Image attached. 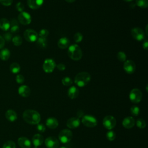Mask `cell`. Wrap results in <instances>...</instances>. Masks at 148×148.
Here are the masks:
<instances>
[{
  "label": "cell",
  "instance_id": "cell-43",
  "mask_svg": "<svg viewBox=\"0 0 148 148\" xmlns=\"http://www.w3.org/2000/svg\"><path fill=\"white\" fill-rule=\"evenodd\" d=\"M13 2V0H0V3L4 6H10Z\"/></svg>",
  "mask_w": 148,
  "mask_h": 148
},
{
  "label": "cell",
  "instance_id": "cell-37",
  "mask_svg": "<svg viewBox=\"0 0 148 148\" xmlns=\"http://www.w3.org/2000/svg\"><path fill=\"white\" fill-rule=\"evenodd\" d=\"M49 34V32L47 29H42L39 33V37L40 38H47Z\"/></svg>",
  "mask_w": 148,
  "mask_h": 148
},
{
  "label": "cell",
  "instance_id": "cell-27",
  "mask_svg": "<svg viewBox=\"0 0 148 148\" xmlns=\"http://www.w3.org/2000/svg\"><path fill=\"white\" fill-rule=\"evenodd\" d=\"M36 42L37 46L40 49H45L47 46V40L46 38L38 37Z\"/></svg>",
  "mask_w": 148,
  "mask_h": 148
},
{
  "label": "cell",
  "instance_id": "cell-39",
  "mask_svg": "<svg viewBox=\"0 0 148 148\" xmlns=\"http://www.w3.org/2000/svg\"><path fill=\"white\" fill-rule=\"evenodd\" d=\"M24 77L22 75H17L16 77V81L18 84H22L24 82Z\"/></svg>",
  "mask_w": 148,
  "mask_h": 148
},
{
  "label": "cell",
  "instance_id": "cell-8",
  "mask_svg": "<svg viewBox=\"0 0 148 148\" xmlns=\"http://www.w3.org/2000/svg\"><path fill=\"white\" fill-rule=\"evenodd\" d=\"M24 37L27 41L29 42H34L38 39V34L34 29H27L24 32Z\"/></svg>",
  "mask_w": 148,
  "mask_h": 148
},
{
  "label": "cell",
  "instance_id": "cell-25",
  "mask_svg": "<svg viewBox=\"0 0 148 148\" xmlns=\"http://www.w3.org/2000/svg\"><path fill=\"white\" fill-rule=\"evenodd\" d=\"M10 23V32L14 34L18 32L19 31L20 28H19L18 23L17 21L14 18H12Z\"/></svg>",
  "mask_w": 148,
  "mask_h": 148
},
{
  "label": "cell",
  "instance_id": "cell-5",
  "mask_svg": "<svg viewBox=\"0 0 148 148\" xmlns=\"http://www.w3.org/2000/svg\"><path fill=\"white\" fill-rule=\"evenodd\" d=\"M129 98L132 103H138L142 100V93L139 89L134 88L130 92Z\"/></svg>",
  "mask_w": 148,
  "mask_h": 148
},
{
  "label": "cell",
  "instance_id": "cell-50",
  "mask_svg": "<svg viewBox=\"0 0 148 148\" xmlns=\"http://www.w3.org/2000/svg\"><path fill=\"white\" fill-rule=\"evenodd\" d=\"M60 148H68L67 147H65V146H62V147H60Z\"/></svg>",
  "mask_w": 148,
  "mask_h": 148
},
{
  "label": "cell",
  "instance_id": "cell-6",
  "mask_svg": "<svg viewBox=\"0 0 148 148\" xmlns=\"http://www.w3.org/2000/svg\"><path fill=\"white\" fill-rule=\"evenodd\" d=\"M82 123L86 127L93 128L97 125V120L96 118L91 115H84L82 117Z\"/></svg>",
  "mask_w": 148,
  "mask_h": 148
},
{
  "label": "cell",
  "instance_id": "cell-30",
  "mask_svg": "<svg viewBox=\"0 0 148 148\" xmlns=\"http://www.w3.org/2000/svg\"><path fill=\"white\" fill-rule=\"evenodd\" d=\"M12 42H13V45L14 46H20L22 44V42H23V40H22L21 37L18 36V35H16V36H14L13 38H12Z\"/></svg>",
  "mask_w": 148,
  "mask_h": 148
},
{
  "label": "cell",
  "instance_id": "cell-9",
  "mask_svg": "<svg viewBox=\"0 0 148 148\" xmlns=\"http://www.w3.org/2000/svg\"><path fill=\"white\" fill-rule=\"evenodd\" d=\"M55 61L51 58L46 59L43 64V69L46 73H51L56 68Z\"/></svg>",
  "mask_w": 148,
  "mask_h": 148
},
{
  "label": "cell",
  "instance_id": "cell-34",
  "mask_svg": "<svg viewBox=\"0 0 148 148\" xmlns=\"http://www.w3.org/2000/svg\"><path fill=\"white\" fill-rule=\"evenodd\" d=\"M2 148H16V144L13 141L8 140L3 144Z\"/></svg>",
  "mask_w": 148,
  "mask_h": 148
},
{
  "label": "cell",
  "instance_id": "cell-17",
  "mask_svg": "<svg viewBox=\"0 0 148 148\" xmlns=\"http://www.w3.org/2000/svg\"><path fill=\"white\" fill-rule=\"evenodd\" d=\"M18 92L23 97H28L31 94V90L29 87L26 85H22L19 87Z\"/></svg>",
  "mask_w": 148,
  "mask_h": 148
},
{
  "label": "cell",
  "instance_id": "cell-10",
  "mask_svg": "<svg viewBox=\"0 0 148 148\" xmlns=\"http://www.w3.org/2000/svg\"><path fill=\"white\" fill-rule=\"evenodd\" d=\"M131 35L134 39L138 41H141L145 38V32L139 27H135L131 29Z\"/></svg>",
  "mask_w": 148,
  "mask_h": 148
},
{
  "label": "cell",
  "instance_id": "cell-28",
  "mask_svg": "<svg viewBox=\"0 0 148 148\" xmlns=\"http://www.w3.org/2000/svg\"><path fill=\"white\" fill-rule=\"evenodd\" d=\"M10 71L13 73H18L20 71V66L17 62L12 63L10 66Z\"/></svg>",
  "mask_w": 148,
  "mask_h": 148
},
{
  "label": "cell",
  "instance_id": "cell-40",
  "mask_svg": "<svg viewBox=\"0 0 148 148\" xmlns=\"http://www.w3.org/2000/svg\"><path fill=\"white\" fill-rule=\"evenodd\" d=\"M16 9L20 12H23L24 10V6L23 5V3L21 2H18L16 5Z\"/></svg>",
  "mask_w": 148,
  "mask_h": 148
},
{
  "label": "cell",
  "instance_id": "cell-29",
  "mask_svg": "<svg viewBox=\"0 0 148 148\" xmlns=\"http://www.w3.org/2000/svg\"><path fill=\"white\" fill-rule=\"evenodd\" d=\"M135 4L140 8H147L148 6V0H136Z\"/></svg>",
  "mask_w": 148,
  "mask_h": 148
},
{
  "label": "cell",
  "instance_id": "cell-12",
  "mask_svg": "<svg viewBox=\"0 0 148 148\" xmlns=\"http://www.w3.org/2000/svg\"><path fill=\"white\" fill-rule=\"evenodd\" d=\"M45 146L47 148H58L60 145L59 140L54 136H49L45 140Z\"/></svg>",
  "mask_w": 148,
  "mask_h": 148
},
{
  "label": "cell",
  "instance_id": "cell-36",
  "mask_svg": "<svg viewBox=\"0 0 148 148\" xmlns=\"http://www.w3.org/2000/svg\"><path fill=\"white\" fill-rule=\"evenodd\" d=\"M136 126L140 129L145 128L146 127L145 121L142 119H138L136 121Z\"/></svg>",
  "mask_w": 148,
  "mask_h": 148
},
{
  "label": "cell",
  "instance_id": "cell-2",
  "mask_svg": "<svg viewBox=\"0 0 148 148\" xmlns=\"http://www.w3.org/2000/svg\"><path fill=\"white\" fill-rule=\"evenodd\" d=\"M68 55L70 58L75 61L80 60L83 56L82 50L76 44H73L68 47Z\"/></svg>",
  "mask_w": 148,
  "mask_h": 148
},
{
  "label": "cell",
  "instance_id": "cell-1",
  "mask_svg": "<svg viewBox=\"0 0 148 148\" xmlns=\"http://www.w3.org/2000/svg\"><path fill=\"white\" fill-rule=\"evenodd\" d=\"M24 120L29 124H38L40 121V115L36 110L28 109L25 110L23 113Z\"/></svg>",
  "mask_w": 148,
  "mask_h": 148
},
{
  "label": "cell",
  "instance_id": "cell-26",
  "mask_svg": "<svg viewBox=\"0 0 148 148\" xmlns=\"http://www.w3.org/2000/svg\"><path fill=\"white\" fill-rule=\"evenodd\" d=\"M10 56V52L8 49H3L0 51V58L3 61L8 60Z\"/></svg>",
  "mask_w": 148,
  "mask_h": 148
},
{
  "label": "cell",
  "instance_id": "cell-22",
  "mask_svg": "<svg viewBox=\"0 0 148 148\" xmlns=\"http://www.w3.org/2000/svg\"><path fill=\"white\" fill-rule=\"evenodd\" d=\"M32 140L35 147H38L42 145L43 142V137L40 134H35L33 136Z\"/></svg>",
  "mask_w": 148,
  "mask_h": 148
},
{
  "label": "cell",
  "instance_id": "cell-23",
  "mask_svg": "<svg viewBox=\"0 0 148 148\" xmlns=\"http://www.w3.org/2000/svg\"><path fill=\"white\" fill-rule=\"evenodd\" d=\"M79 91L75 86L71 87L68 90V96L71 99H75L79 95Z\"/></svg>",
  "mask_w": 148,
  "mask_h": 148
},
{
  "label": "cell",
  "instance_id": "cell-7",
  "mask_svg": "<svg viewBox=\"0 0 148 148\" xmlns=\"http://www.w3.org/2000/svg\"><path fill=\"white\" fill-rule=\"evenodd\" d=\"M102 123L105 128L110 130L116 126V120L113 116L110 115H108L103 118Z\"/></svg>",
  "mask_w": 148,
  "mask_h": 148
},
{
  "label": "cell",
  "instance_id": "cell-24",
  "mask_svg": "<svg viewBox=\"0 0 148 148\" xmlns=\"http://www.w3.org/2000/svg\"><path fill=\"white\" fill-rule=\"evenodd\" d=\"M10 21L5 18L0 19V28L5 31H6L10 29Z\"/></svg>",
  "mask_w": 148,
  "mask_h": 148
},
{
  "label": "cell",
  "instance_id": "cell-46",
  "mask_svg": "<svg viewBox=\"0 0 148 148\" xmlns=\"http://www.w3.org/2000/svg\"><path fill=\"white\" fill-rule=\"evenodd\" d=\"M142 47L145 50H147V47H148V41L147 39H146L143 43V45H142Z\"/></svg>",
  "mask_w": 148,
  "mask_h": 148
},
{
  "label": "cell",
  "instance_id": "cell-20",
  "mask_svg": "<svg viewBox=\"0 0 148 148\" xmlns=\"http://www.w3.org/2000/svg\"><path fill=\"white\" fill-rule=\"evenodd\" d=\"M5 117L8 120L11 122L16 121L17 119V114L16 112L12 109H9L6 112Z\"/></svg>",
  "mask_w": 148,
  "mask_h": 148
},
{
  "label": "cell",
  "instance_id": "cell-19",
  "mask_svg": "<svg viewBox=\"0 0 148 148\" xmlns=\"http://www.w3.org/2000/svg\"><path fill=\"white\" fill-rule=\"evenodd\" d=\"M46 126L51 129H54L58 125V121L54 117H49L46 121Z\"/></svg>",
  "mask_w": 148,
  "mask_h": 148
},
{
  "label": "cell",
  "instance_id": "cell-38",
  "mask_svg": "<svg viewBox=\"0 0 148 148\" xmlns=\"http://www.w3.org/2000/svg\"><path fill=\"white\" fill-rule=\"evenodd\" d=\"M73 39H74V40L75 42L79 43L83 39V35L80 32H77L74 35Z\"/></svg>",
  "mask_w": 148,
  "mask_h": 148
},
{
  "label": "cell",
  "instance_id": "cell-14",
  "mask_svg": "<svg viewBox=\"0 0 148 148\" xmlns=\"http://www.w3.org/2000/svg\"><path fill=\"white\" fill-rule=\"evenodd\" d=\"M135 123V119L131 116H128L124 118L122 122L123 126L127 129H130L132 128L134 126Z\"/></svg>",
  "mask_w": 148,
  "mask_h": 148
},
{
  "label": "cell",
  "instance_id": "cell-33",
  "mask_svg": "<svg viewBox=\"0 0 148 148\" xmlns=\"http://www.w3.org/2000/svg\"><path fill=\"white\" fill-rule=\"evenodd\" d=\"M106 138L107 139L110 140V141H112V140H114L116 138V134L114 131H109L107 133H106Z\"/></svg>",
  "mask_w": 148,
  "mask_h": 148
},
{
  "label": "cell",
  "instance_id": "cell-42",
  "mask_svg": "<svg viewBox=\"0 0 148 148\" xmlns=\"http://www.w3.org/2000/svg\"><path fill=\"white\" fill-rule=\"evenodd\" d=\"M36 129L40 132H44L46 130V127L43 124H38Z\"/></svg>",
  "mask_w": 148,
  "mask_h": 148
},
{
  "label": "cell",
  "instance_id": "cell-11",
  "mask_svg": "<svg viewBox=\"0 0 148 148\" xmlns=\"http://www.w3.org/2000/svg\"><path fill=\"white\" fill-rule=\"evenodd\" d=\"M18 21L23 25H28L31 23L32 18L31 15L26 12H21L18 16Z\"/></svg>",
  "mask_w": 148,
  "mask_h": 148
},
{
  "label": "cell",
  "instance_id": "cell-48",
  "mask_svg": "<svg viewBox=\"0 0 148 148\" xmlns=\"http://www.w3.org/2000/svg\"><path fill=\"white\" fill-rule=\"evenodd\" d=\"M65 1H66L67 2H69V3H72V2L75 1V0H65Z\"/></svg>",
  "mask_w": 148,
  "mask_h": 148
},
{
  "label": "cell",
  "instance_id": "cell-4",
  "mask_svg": "<svg viewBox=\"0 0 148 148\" xmlns=\"http://www.w3.org/2000/svg\"><path fill=\"white\" fill-rule=\"evenodd\" d=\"M72 138V132L68 129L61 130L58 135V139L62 143H67L69 142Z\"/></svg>",
  "mask_w": 148,
  "mask_h": 148
},
{
  "label": "cell",
  "instance_id": "cell-41",
  "mask_svg": "<svg viewBox=\"0 0 148 148\" xmlns=\"http://www.w3.org/2000/svg\"><path fill=\"white\" fill-rule=\"evenodd\" d=\"M12 35L9 33V32H7V33H5L3 34V38L4 39L5 41L6 40L8 42H9L12 39Z\"/></svg>",
  "mask_w": 148,
  "mask_h": 148
},
{
  "label": "cell",
  "instance_id": "cell-13",
  "mask_svg": "<svg viewBox=\"0 0 148 148\" xmlns=\"http://www.w3.org/2000/svg\"><path fill=\"white\" fill-rule=\"evenodd\" d=\"M123 68L125 72L128 74H132L135 72L136 65L135 62L132 60H127L124 61Z\"/></svg>",
  "mask_w": 148,
  "mask_h": 148
},
{
  "label": "cell",
  "instance_id": "cell-3",
  "mask_svg": "<svg viewBox=\"0 0 148 148\" xmlns=\"http://www.w3.org/2000/svg\"><path fill=\"white\" fill-rule=\"evenodd\" d=\"M91 80L90 75L86 72H81L77 73L75 77V83L79 87L86 86Z\"/></svg>",
  "mask_w": 148,
  "mask_h": 148
},
{
  "label": "cell",
  "instance_id": "cell-32",
  "mask_svg": "<svg viewBox=\"0 0 148 148\" xmlns=\"http://www.w3.org/2000/svg\"><path fill=\"white\" fill-rule=\"evenodd\" d=\"M117 59L121 62H124L127 58L126 54L123 51H119L117 54Z\"/></svg>",
  "mask_w": 148,
  "mask_h": 148
},
{
  "label": "cell",
  "instance_id": "cell-18",
  "mask_svg": "<svg viewBox=\"0 0 148 148\" xmlns=\"http://www.w3.org/2000/svg\"><path fill=\"white\" fill-rule=\"evenodd\" d=\"M18 145L21 148H30L31 144L30 140L26 137H20L17 140Z\"/></svg>",
  "mask_w": 148,
  "mask_h": 148
},
{
  "label": "cell",
  "instance_id": "cell-21",
  "mask_svg": "<svg viewBox=\"0 0 148 148\" xmlns=\"http://www.w3.org/2000/svg\"><path fill=\"white\" fill-rule=\"evenodd\" d=\"M69 43H70V41L67 38L62 37L58 40L57 45L59 48L61 49H64L69 47Z\"/></svg>",
  "mask_w": 148,
  "mask_h": 148
},
{
  "label": "cell",
  "instance_id": "cell-45",
  "mask_svg": "<svg viewBox=\"0 0 148 148\" xmlns=\"http://www.w3.org/2000/svg\"><path fill=\"white\" fill-rule=\"evenodd\" d=\"M5 45V40L2 36L0 35V49L3 48Z\"/></svg>",
  "mask_w": 148,
  "mask_h": 148
},
{
  "label": "cell",
  "instance_id": "cell-15",
  "mask_svg": "<svg viewBox=\"0 0 148 148\" xmlns=\"http://www.w3.org/2000/svg\"><path fill=\"white\" fill-rule=\"evenodd\" d=\"M80 121L77 117H71L69 119L66 121V125L69 128H76L80 125Z\"/></svg>",
  "mask_w": 148,
  "mask_h": 148
},
{
  "label": "cell",
  "instance_id": "cell-44",
  "mask_svg": "<svg viewBox=\"0 0 148 148\" xmlns=\"http://www.w3.org/2000/svg\"><path fill=\"white\" fill-rule=\"evenodd\" d=\"M57 68L59 71H63L65 69V65L62 63H60L57 65Z\"/></svg>",
  "mask_w": 148,
  "mask_h": 148
},
{
  "label": "cell",
  "instance_id": "cell-16",
  "mask_svg": "<svg viewBox=\"0 0 148 148\" xmlns=\"http://www.w3.org/2000/svg\"><path fill=\"white\" fill-rule=\"evenodd\" d=\"M44 0H27L28 6L32 9H39L43 3Z\"/></svg>",
  "mask_w": 148,
  "mask_h": 148
},
{
  "label": "cell",
  "instance_id": "cell-47",
  "mask_svg": "<svg viewBox=\"0 0 148 148\" xmlns=\"http://www.w3.org/2000/svg\"><path fill=\"white\" fill-rule=\"evenodd\" d=\"M83 114H84V113H83L82 110H79V111H77V118H79V117H81L83 116Z\"/></svg>",
  "mask_w": 148,
  "mask_h": 148
},
{
  "label": "cell",
  "instance_id": "cell-51",
  "mask_svg": "<svg viewBox=\"0 0 148 148\" xmlns=\"http://www.w3.org/2000/svg\"><path fill=\"white\" fill-rule=\"evenodd\" d=\"M34 148H38V147H35Z\"/></svg>",
  "mask_w": 148,
  "mask_h": 148
},
{
  "label": "cell",
  "instance_id": "cell-31",
  "mask_svg": "<svg viewBox=\"0 0 148 148\" xmlns=\"http://www.w3.org/2000/svg\"><path fill=\"white\" fill-rule=\"evenodd\" d=\"M62 83L63 85H64L65 86H69L72 84L73 81L69 77H64L62 79Z\"/></svg>",
  "mask_w": 148,
  "mask_h": 148
},
{
  "label": "cell",
  "instance_id": "cell-49",
  "mask_svg": "<svg viewBox=\"0 0 148 148\" xmlns=\"http://www.w3.org/2000/svg\"><path fill=\"white\" fill-rule=\"evenodd\" d=\"M124 1H125V2H131V1H132L133 0H123Z\"/></svg>",
  "mask_w": 148,
  "mask_h": 148
},
{
  "label": "cell",
  "instance_id": "cell-35",
  "mask_svg": "<svg viewBox=\"0 0 148 148\" xmlns=\"http://www.w3.org/2000/svg\"><path fill=\"white\" fill-rule=\"evenodd\" d=\"M140 112V109L139 107L136 105H134L131 108V113L133 116H137Z\"/></svg>",
  "mask_w": 148,
  "mask_h": 148
}]
</instances>
